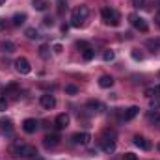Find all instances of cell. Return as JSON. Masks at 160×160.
Here are the masks:
<instances>
[{"instance_id": "obj_14", "label": "cell", "mask_w": 160, "mask_h": 160, "mask_svg": "<svg viewBox=\"0 0 160 160\" xmlns=\"http://www.w3.org/2000/svg\"><path fill=\"white\" fill-rule=\"evenodd\" d=\"M56 127L58 128H65L67 125H69V116L67 114H60V116H56Z\"/></svg>"}, {"instance_id": "obj_21", "label": "cell", "mask_w": 160, "mask_h": 160, "mask_svg": "<svg viewBox=\"0 0 160 160\" xmlns=\"http://www.w3.org/2000/svg\"><path fill=\"white\" fill-rule=\"evenodd\" d=\"M36 157H38V149L32 147V145H26V149H24V158H36Z\"/></svg>"}, {"instance_id": "obj_11", "label": "cell", "mask_w": 160, "mask_h": 160, "mask_svg": "<svg viewBox=\"0 0 160 160\" xmlns=\"http://www.w3.org/2000/svg\"><path fill=\"white\" fill-rule=\"evenodd\" d=\"M101 143H102V149H104L106 153H114V151H116V140H114V136L101 140Z\"/></svg>"}, {"instance_id": "obj_9", "label": "cell", "mask_w": 160, "mask_h": 160, "mask_svg": "<svg viewBox=\"0 0 160 160\" xmlns=\"http://www.w3.org/2000/svg\"><path fill=\"white\" fill-rule=\"evenodd\" d=\"M132 142H134L136 147H140V149H143V151H149V149H151V143H149L143 136H140V134H136V136L132 138Z\"/></svg>"}, {"instance_id": "obj_16", "label": "cell", "mask_w": 160, "mask_h": 160, "mask_svg": "<svg viewBox=\"0 0 160 160\" xmlns=\"http://www.w3.org/2000/svg\"><path fill=\"white\" fill-rule=\"evenodd\" d=\"M145 47L149 48V50H160V38H155V39H147L145 41Z\"/></svg>"}, {"instance_id": "obj_29", "label": "cell", "mask_w": 160, "mask_h": 160, "mask_svg": "<svg viewBox=\"0 0 160 160\" xmlns=\"http://www.w3.org/2000/svg\"><path fill=\"white\" fill-rule=\"evenodd\" d=\"M43 24H45V26H54V19H52V17H45V19H43Z\"/></svg>"}, {"instance_id": "obj_27", "label": "cell", "mask_w": 160, "mask_h": 160, "mask_svg": "<svg viewBox=\"0 0 160 160\" xmlns=\"http://www.w3.org/2000/svg\"><path fill=\"white\" fill-rule=\"evenodd\" d=\"M39 54L43 56V58H47V56H48V47H47V45H41V47H39Z\"/></svg>"}, {"instance_id": "obj_25", "label": "cell", "mask_w": 160, "mask_h": 160, "mask_svg": "<svg viewBox=\"0 0 160 160\" xmlns=\"http://www.w3.org/2000/svg\"><path fill=\"white\" fill-rule=\"evenodd\" d=\"M65 93L75 95V93H78V88H77V86H73V84H67V86H65Z\"/></svg>"}, {"instance_id": "obj_23", "label": "cell", "mask_w": 160, "mask_h": 160, "mask_svg": "<svg viewBox=\"0 0 160 160\" xmlns=\"http://www.w3.org/2000/svg\"><path fill=\"white\" fill-rule=\"evenodd\" d=\"M93 56H95V50L89 47V48H86V50H82V58L86 60V62H89V60H93Z\"/></svg>"}, {"instance_id": "obj_20", "label": "cell", "mask_w": 160, "mask_h": 160, "mask_svg": "<svg viewBox=\"0 0 160 160\" xmlns=\"http://www.w3.org/2000/svg\"><path fill=\"white\" fill-rule=\"evenodd\" d=\"M86 108L93 114V112H101V110H102V104H101V102H97V101H89V102L86 104Z\"/></svg>"}, {"instance_id": "obj_2", "label": "cell", "mask_w": 160, "mask_h": 160, "mask_svg": "<svg viewBox=\"0 0 160 160\" xmlns=\"http://www.w3.org/2000/svg\"><path fill=\"white\" fill-rule=\"evenodd\" d=\"M101 17H102V21H104L106 26H119V22H121L119 11H116L112 8H104L101 11Z\"/></svg>"}, {"instance_id": "obj_36", "label": "cell", "mask_w": 160, "mask_h": 160, "mask_svg": "<svg viewBox=\"0 0 160 160\" xmlns=\"http://www.w3.org/2000/svg\"><path fill=\"white\" fill-rule=\"evenodd\" d=\"M4 28H6V22H4V21L0 19V30H4Z\"/></svg>"}, {"instance_id": "obj_7", "label": "cell", "mask_w": 160, "mask_h": 160, "mask_svg": "<svg viewBox=\"0 0 160 160\" xmlns=\"http://www.w3.org/2000/svg\"><path fill=\"white\" fill-rule=\"evenodd\" d=\"M24 149H26V143H21V142H15L11 147H9V153L11 157L19 158V157H24Z\"/></svg>"}, {"instance_id": "obj_26", "label": "cell", "mask_w": 160, "mask_h": 160, "mask_svg": "<svg viewBox=\"0 0 160 160\" xmlns=\"http://www.w3.org/2000/svg\"><path fill=\"white\" fill-rule=\"evenodd\" d=\"M147 118H149L151 121H155V123H158V121H160V112H158V110H155V112H149V116H147Z\"/></svg>"}, {"instance_id": "obj_22", "label": "cell", "mask_w": 160, "mask_h": 160, "mask_svg": "<svg viewBox=\"0 0 160 160\" xmlns=\"http://www.w3.org/2000/svg\"><path fill=\"white\" fill-rule=\"evenodd\" d=\"M24 34H26V38H28V39H39V38H41L39 32H38L36 28H26V32H24Z\"/></svg>"}, {"instance_id": "obj_35", "label": "cell", "mask_w": 160, "mask_h": 160, "mask_svg": "<svg viewBox=\"0 0 160 160\" xmlns=\"http://www.w3.org/2000/svg\"><path fill=\"white\" fill-rule=\"evenodd\" d=\"M155 22H157V26L160 28V11L157 13V15H155Z\"/></svg>"}, {"instance_id": "obj_3", "label": "cell", "mask_w": 160, "mask_h": 160, "mask_svg": "<svg viewBox=\"0 0 160 160\" xmlns=\"http://www.w3.org/2000/svg\"><path fill=\"white\" fill-rule=\"evenodd\" d=\"M15 69H17L21 75H28V73L32 71V65H30V62H28L26 58H17V60H15Z\"/></svg>"}, {"instance_id": "obj_33", "label": "cell", "mask_w": 160, "mask_h": 160, "mask_svg": "<svg viewBox=\"0 0 160 160\" xmlns=\"http://www.w3.org/2000/svg\"><path fill=\"white\" fill-rule=\"evenodd\" d=\"M6 108H8V101L4 97H0V112H4Z\"/></svg>"}, {"instance_id": "obj_4", "label": "cell", "mask_w": 160, "mask_h": 160, "mask_svg": "<svg viewBox=\"0 0 160 160\" xmlns=\"http://www.w3.org/2000/svg\"><path fill=\"white\" fill-rule=\"evenodd\" d=\"M73 143L75 145H89L91 143V134L89 132H77L75 136H73Z\"/></svg>"}, {"instance_id": "obj_34", "label": "cell", "mask_w": 160, "mask_h": 160, "mask_svg": "<svg viewBox=\"0 0 160 160\" xmlns=\"http://www.w3.org/2000/svg\"><path fill=\"white\" fill-rule=\"evenodd\" d=\"M62 50H63V47H62L60 43H56V45H54V52H56V54H62Z\"/></svg>"}, {"instance_id": "obj_37", "label": "cell", "mask_w": 160, "mask_h": 160, "mask_svg": "<svg viewBox=\"0 0 160 160\" xmlns=\"http://www.w3.org/2000/svg\"><path fill=\"white\" fill-rule=\"evenodd\" d=\"M4 2H6V0H0V6H2V4H4Z\"/></svg>"}, {"instance_id": "obj_24", "label": "cell", "mask_w": 160, "mask_h": 160, "mask_svg": "<svg viewBox=\"0 0 160 160\" xmlns=\"http://www.w3.org/2000/svg\"><path fill=\"white\" fill-rule=\"evenodd\" d=\"M114 58H116L114 50H104V54H102V60H104V62H112Z\"/></svg>"}, {"instance_id": "obj_8", "label": "cell", "mask_w": 160, "mask_h": 160, "mask_svg": "<svg viewBox=\"0 0 160 160\" xmlns=\"http://www.w3.org/2000/svg\"><path fill=\"white\" fill-rule=\"evenodd\" d=\"M60 140H62V138H60L58 134H47V136L43 138V145H45V147H56V145L60 143Z\"/></svg>"}, {"instance_id": "obj_19", "label": "cell", "mask_w": 160, "mask_h": 160, "mask_svg": "<svg viewBox=\"0 0 160 160\" xmlns=\"http://www.w3.org/2000/svg\"><path fill=\"white\" fill-rule=\"evenodd\" d=\"M32 8L38 9V11H45L48 8V2L47 0H32Z\"/></svg>"}, {"instance_id": "obj_6", "label": "cell", "mask_w": 160, "mask_h": 160, "mask_svg": "<svg viewBox=\"0 0 160 160\" xmlns=\"http://www.w3.org/2000/svg\"><path fill=\"white\" fill-rule=\"evenodd\" d=\"M39 102H41V106H43L45 110H52V108L56 106V99H54V95H50V93L41 95V97H39Z\"/></svg>"}, {"instance_id": "obj_30", "label": "cell", "mask_w": 160, "mask_h": 160, "mask_svg": "<svg viewBox=\"0 0 160 160\" xmlns=\"http://www.w3.org/2000/svg\"><path fill=\"white\" fill-rule=\"evenodd\" d=\"M132 58H134V60H143V54L138 52V48H134V50H132Z\"/></svg>"}, {"instance_id": "obj_10", "label": "cell", "mask_w": 160, "mask_h": 160, "mask_svg": "<svg viewBox=\"0 0 160 160\" xmlns=\"http://www.w3.org/2000/svg\"><path fill=\"white\" fill-rule=\"evenodd\" d=\"M22 130H24V132H28V134H34V132L38 130V121L32 119V118L24 119V121H22Z\"/></svg>"}, {"instance_id": "obj_28", "label": "cell", "mask_w": 160, "mask_h": 160, "mask_svg": "<svg viewBox=\"0 0 160 160\" xmlns=\"http://www.w3.org/2000/svg\"><path fill=\"white\" fill-rule=\"evenodd\" d=\"M77 47H78L80 50H86V48H89L91 45H89V43H86V41H78V43H77Z\"/></svg>"}, {"instance_id": "obj_15", "label": "cell", "mask_w": 160, "mask_h": 160, "mask_svg": "<svg viewBox=\"0 0 160 160\" xmlns=\"http://www.w3.org/2000/svg\"><path fill=\"white\" fill-rule=\"evenodd\" d=\"M99 86H101V88H104V89H108V88H112V86H114V78H112V77H108V75H102V77L99 78Z\"/></svg>"}, {"instance_id": "obj_1", "label": "cell", "mask_w": 160, "mask_h": 160, "mask_svg": "<svg viewBox=\"0 0 160 160\" xmlns=\"http://www.w3.org/2000/svg\"><path fill=\"white\" fill-rule=\"evenodd\" d=\"M88 15H89V9H88V6H78V8H75L73 9V13H71V26H75V28H78L84 24V21L88 19Z\"/></svg>"}, {"instance_id": "obj_13", "label": "cell", "mask_w": 160, "mask_h": 160, "mask_svg": "<svg viewBox=\"0 0 160 160\" xmlns=\"http://www.w3.org/2000/svg\"><path fill=\"white\" fill-rule=\"evenodd\" d=\"M138 114H140V108H138V106H130V108H127V110H125L123 119H125V121H130V119H134Z\"/></svg>"}, {"instance_id": "obj_12", "label": "cell", "mask_w": 160, "mask_h": 160, "mask_svg": "<svg viewBox=\"0 0 160 160\" xmlns=\"http://www.w3.org/2000/svg\"><path fill=\"white\" fill-rule=\"evenodd\" d=\"M0 128H2L8 136H11V134H13V121L8 119V118H2V119H0Z\"/></svg>"}, {"instance_id": "obj_31", "label": "cell", "mask_w": 160, "mask_h": 160, "mask_svg": "<svg viewBox=\"0 0 160 160\" xmlns=\"http://www.w3.org/2000/svg\"><path fill=\"white\" fill-rule=\"evenodd\" d=\"M130 4H132L134 8H143V4H145V0H130Z\"/></svg>"}, {"instance_id": "obj_17", "label": "cell", "mask_w": 160, "mask_h": 160, "mask_svg": "<svg viewBox=\"0 0 160 160\" xmlns=\"http://www.w3.org/2000/svg\"><path fill=\"white\" fill-rule=\"evenodd\" d=\"M24 21H26V13H15L11 19L13 26H21V24H24Z\"/></svg>"}, {"instance_id": "obj_5", "label": "cell", "mask_w": 160, "mask_h": 160, "mask_svg": "<svg viewBox=\"0 0 160 160\" xmlns=\"http://www.w3.org/2000/svg\"><path fill=\"white\" fill-rule=\"evenodd\" d=\"M130 22H132V24H134V28H136V30H140V32H147V30H149L147 21H145V19H142V17H138V15H130Z\"/></svg>"}, {"instance_id": "obj_32", "label": "cell", "mask_w": 160, "mask_h": 160, "mask_svg": "<svg viewBox=\"0 0 160 160\" xmlns=\"http://www.w3.org/2000/svg\"><path fill=\"white\" fill-rule=\"evenodd\" d=\"M123 160H138V157H136L134 153H125V155H123Z\"/></svg>"}, {"instance_id": "obj_18", "label": "cell", "mask_w": 160, "mask_h": 160, "mask_svg": "<svg viewBox=\"0 0 160 160\" xmlns=\"http://www.w3.org/2000/svg\"><path fill=\"white\" fill-rule=\"evenodd\" d=\"M0 50L6 52V54H11V52L15 50V45H13L11 41H2V43H0Z\"/></svg>"}, {"instance_id": "obj_38", "label": "cell", "mask_w": 160, "mask_h": 160, "mask_svg": "<svg viewBox=\"0 0 160 160\" xmlns=\"http://www.w3.org/2000/svg\"><path fill=\"white\" fill-rule=\"evenodd\" d=\"M158 6H160V0H158Z\"/></svg>"}]
</instances>
